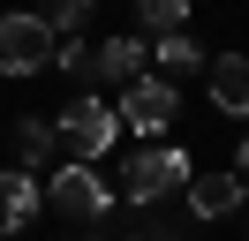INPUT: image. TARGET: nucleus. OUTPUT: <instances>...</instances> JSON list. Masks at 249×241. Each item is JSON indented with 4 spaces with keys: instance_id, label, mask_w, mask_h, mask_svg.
<instances>
[{
    "instance_id": "ddd939ff",
    "label": "nucleus",
    "mask_w": 249,
    "mask_h": 241,
    "mask_svg": "<svg viewBox=\"0 0 249 241\" xmlns=\"http://www.w3.org/2000/svg\"><path fill=\"white\" fill-rule=\"evenodd\" d=\"M91 15V0H46V30H76Z\"/></svg>"
},
{
    "instance_id": "1a4fd4ad",
    "label": "nucleus",
    "mask_w": 249,
    "mask_h": 241,
    "mask_svg": "<svg viewBox=\"0 0 249 241\" xmlns=\"http://www.w3.org/2000/svg\"><path fill=\"white\" fill-rule=\"evenodd\" d=\"M212 105H219V113H249V60L242 53L212 60Z\"/></svg>"
},
{
    "instance_id": "423d86ee",
    "label": "nucleus",
    "mask_w": 249,
    "mask_h": 241,
    "mask_svg": "<svg viewBox=\"0 0 249 241\" xmlns=\"http://www.w3.org/2000/svg\"><path fill=\"white\" fill-rule=\"evenodd\" d=\"M38 204H46V181L38 173H0V234H23V226L38 219Z\"/></svg>"
},
{
    "instance_id": "4468645a",
    "label": "nucleus",
    "mask_w": 249,
    "mask_h": 241,
    "mask_svg": "<svg viewBox=\"0 0 249 241\" xmlns=\"http://www.w3.org/2000/svg\"><path fill=\"white\" fill-rule=\"evenodd\" d=\"M53 68H68V75H91V45L61 38V53H53Z\"/></svg>"
},
{
    "instance_id": "9d476101",
    "label": "nucleus",
    "mask_w": 249,
    "mask_h": 241,
    "mask_svg": "<svg viewBox=\"0 0 249 241\" xmlns=\"http://www.w3.org/2000/svg\"><path fill=\"white\" fill-rule=\"evenodd\" d=\"M151 60H159V83H174V90H181V75H196V68H204V53H196L189 38H159V45H151Z\"/></svg>"
},
{
    "instance_id": "9b49d317",
    "label": "nucleus",
    "mask_w": 249,
    "mask_h": 241,
    "mask_svg": "<svg viewBox=\"0 0 249 241\" xmlns=\"http://www.w3.org/2000/svg\"><path fill=\"white\" fill-rule=\"evenodd\" d=\"M136 15H143V30H151V38H181L189 0H136Z\"/></svg>"
},
{
    "instance_id": "6e6552de",
    "label": "nucleus",
    "mask_w": 249,
    "mask_h": 241,
    "mask_svg": "<svg viewBox=\"0 0 249 241\" xmlns=\"http://www.w3.org/2000/svg\"><path fill=\"white\" fill-rule=\"evenodd\" d=\"M242 196H249V189H242L234 173H204V181H189V211H196V219H227Z\"/></svg>"
},
{
    "instance_id": "7ed1b4c3",
    "label": "nucleus",
    "mask_w": 249,
    "mask_h": 241,
    "mask_svg": "<svg viewBox=\"0 0 249 241\" xmlns=\"http://www.w3.org/2000/svg\"><path fill=\"white\" fill-rule=\"evenodd\" d=\"M61 38L46 30V15H0V75H38L53 68Z\"/></svg>"
},
{
    "instance_id": "39448f33",
    "label": "nucleus",
    "mask_w": 249,
    "mask_h": 241,
    "mask_svg": "<svg viewBox=\"0 0 249 241\" xmlns=\"http://www.w3.org/2000/svg\"><path fill=\"white\" fill-rule=\"evenodd\" d=\"M53 211H68V219H106V211H113V189L91 173V166L68 158L61 173H53Z\"/></svg>"
},
{
    "instance_id": "f03ea898",
    "label": "nucleus",
    "mask_w": 249,
    "mask_h": 241,
    "mask_svg": "<svg viewBox=\"0 0 249 241\" xmlns=\"http://www.w3.org/2000/svg\"><path fill=\"white\" fill-rule=\"evenodd\" d=\"M113 128H121V113H113L106 98H76L61 120H53V136L68 143V158H76V166L106 158V151H113Z\"/></svg>"
},
{
    "instance_id": "2eb2a0df",
    "label": "nucleus",
    "mask_w": 249,
    "mask_h": 241,
    "mask_svg": "<svg viewBox=\"0 0 249 241\" xmlns=\"http://www.w3.org/2000/svg\"><path fill=\"white\" fill-rule=\"evenodd\" d=\"M242 189H249V136H242Z\"/></svg>"
},
{
    "instance_id": "f8f14e48",
    "label": "nucleus",
    "mask_w": 249,
    "mask_h": 241,
    "mask_svg": "<svg viewBox=\"0 0 249 241\" xmlns=\"http://www.w3.org/2000/svg\"><path fill=\"white\" fill-rule=\"evenodd\" d=\"M53 143H61V136H53V128H46V120H38V113H31V120H23V128H16V151H23V173H31V166H38V158H53Z\"/></svg>"
},
{
    "instance_id": "0eeeda50",
    "label": "nucleus",
    "mask_w": 249,
    "mask_h": 241,
    "mask_svg": "<svg viewBox=\"0 0 249 241\" xmlns=\"http://www.w3.org/2000/svg\"><path fill=\"white\" fill-rule=\"evenodd\" d=\"M143 60H151L143 38H106V45H91V75H106V83H121V90L143 75Z\"/></svg>"
},
{
    "instance_id": "f257e3e1",
    "label": "nucleus",
    "mask_w": 249,
    "mask_h": 241,
    "mask_svg": "<svg viewBox=\"0 0 249 241\" xmlns=\"http://www.w3.org/2000/svg\"><path fill=\"white\" fill-rule=\"evenodd\" d=\"M189 181H196V173H189V151L181 143H143L136 158L121 166V189L136 196V204H159V196L189 189Z\"/></svg>"
},
{
    "instance_id": "20e7f679",
    "label": "nucleus",
    "mask_w": 249,
    "mask_h": 241,
    "mask_svg": "<svg viewBox=\"0 0 249 241\" xmlns=\"http://www.w3.org/2000/svg\"><path fill=\"white\" fill-rule=\"evenodd\" d=\"M113 113H121V128H136V136H166L174 120H181V90L174 83H159V75H136V83L121 90V105H113Z\"/></svg>"
}]
</instances>
